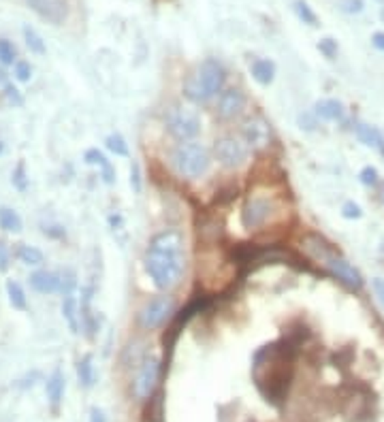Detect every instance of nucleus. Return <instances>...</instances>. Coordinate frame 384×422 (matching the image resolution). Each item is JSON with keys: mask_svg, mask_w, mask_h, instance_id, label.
<instances>
[{"mask_svg": "<svg viewBox=\"0 0 384 422\" xmlns=\"http://www.w3.org/2000/svg\"><path fill=\"white\" fill-rule=\"evenodd\" d=\"M143 264L154 286L160 290L173 288L184 275V235L176 228L154 235L145 249Z\"/></svg>", "mask_w": 384, "mask_h": 422, "instance_id": "f257e3e1", "label": "nucleus"}, {"mask_svg": "<svg viewBox=\"0 0 384 422\" xmlns=\"http://www.w3.org/2000/svg\"><path fill=\"white\" fill-rule=\"evenodd\" d=\"M252 375L263 397L274 406H280L293 380V352L288 345L272 343L261 348L252 362Z\"/></svg>", "mask_w": 384, "mask_h": 422, "instance_id": "f03ea898", "label": "nucleus"}, {"mask_svg": "<svg viewBox=\"0 0 384 422\" xmlns=\"http://www.w3.org/2000/svg\"><path fill=\"white\" fill-rule=\"evenodd\" d=\"M303 247L314 260L329 269V273L335 280H339L346 288H350L355 293H359L363 288V275L359 273V269H355L326 239L318 235H307L303 239Z\"/></svg>", "mask_w": 384, "mask_h": 422, "instance_id": "7ed1b4c3", "label": "nucleus"}, {"mask_svg": "<svg viewBox=\"0 0 384 422\" xmlns=\"http://www.w3.org/2000/svg\"><path fill=\"white\" fill-rule=\"evenodd\" d=\"M224 84H226L224 66L218 60H214V58H207V60H203L186 77L184 96L195 105H205L211 99H218L220 92L224 90Z\"/></svg>", "mask_w": 384, "mask_h": 422, "instance_id": "20e7f679", "label": "nucleus"}, {"mask_svg": "<svg viewBox=\"0 0 384 422\" xmlns=\"http://www.w3.org/2000/svg\"><path fill=\"white\" fill-rule=\"evenodd\" d=\"M171 164L182 177L186 179H199L211 166V153L203 143L197 141H184L178 143L171 151Z\"/></svg>", "mask_w": 384, "mask_h": 422, "instance_id": "39448f33", "label": "nucleus"}, {"mask_svg": "<svg viewBox=\"0 0 384 422\" xmlns=\"http://www.w3.org/2000/svg\"><path fill=\"white\" fill-rule=\"evenodd\" d=\"M165 128L178 143L195 141L201 132V115L190 105H173L165 113Z\"/></svg>", "mask_w": 384, "mask_h": 422, "instance_id": "423d86ee", "label": "nucleus"}, {"mask_svg": "<svg viewBox=\"0 0 384 422\" xmlns=\"http://www.w3.org/2000/svg\"><path fill=\"white\" fill-rule=\"evenodd\" d=\"M276 211V203L274 199H267L261 195H250L248 201L241 207V226L245 230H259L261 226L267 224V220L274 216Z\"/></svg>", "mask_w": 384, "mask_h": 422, "instance_id": "0eeeda50", "label": "nucleus"}, {"mask_svg": "<svg viewBox=\"0 0 384 422\" xmlns=\"http://www.w3.org/2000/svg\"><path fill=\"white\" fill-rule=\"evenodd\" d=\"M250 147L241 137L235 134H224L214 143V156L224 169H239L248 160Z\"/></svg>", "mask_w": 384, "mask_h": 422, "instance_id": "6e6552de", "label": "nucleus"}, {"mask_svg": "<svg viewBox=\"0 0 384 422\" xmlns=\"http://www.w3.org/2000/svg\"><path fill=\"white\" fill-rule=\"evenodd\" d=\"M372 403L374 395L368 388L352 386L341 397V414L352 422H363L372 416Z\"/></svg>", "mask_w": 384, "mask_h": 422, "instance_id": "1a4fd4ad", "label": "nucleus"}, {"mask_svg": "<svg viewBox=\"0 0 384 422\" xmlns=\"http://www.w3.org/2000/svg\"><path fill=\"white\" fill-rule=\"evenodd\" d=\"M158 377H160V360L149 354L141 360L139 373H137V377H134V384H132L134 397L141 399V401L152 399L154 390H156V386H158Z\"/></svg>", "mask_w": 384, "mask_h": 422, "instance_id": "9d476101", "label": "nucleus"}, {"mask_svg": "<svg viewBox=\"0 0 384 422\" xmlns=\"http://www.w3.org/2000/svg\"><path fill=\"white\" fill-rule=\"evenodd\" d=\"M241 139L254 151L267 149L272 145V126L263 115H252L241 124Z\"/></svg>", "mask_w": 384, "mask_h": 422, "instance_id": "9b49d317", "label": "nucleus"}, {"mask_svg": "<svg viewBox=\"0 0 384 422\" xmlns=\"http://www.w3.org/2000/svg\"><path fill=\"white\" fill-rule=\"evenodd\" d=\"M171 312H173L171 297H156L143 305V310L139 312V324L145 331H154L167 322Z\"/></svg>", "mask_w": 384, "mask_h": 422, "instance_id": "f8f14e48", "label": "nucleus"}, {"mask_svg": "<svg viewBox=\"0 0 384 422\" xmlns=\"http://www.w3.org/2000/svg\"><path fill=\"white\" fill-rule=\"evenodd\" d=\"M245 94L239 88H226L220 92L218 101H216V118L222 122H233L235 118L243 113L245 109Z\"/></svg>", "mask_w": 384, "mask_h": 422, "instance_id": "ddd939ff", "label": "nucleus"}, {"mask_svg": "<svg viewBox=\"0 0 384 422\" xmlns=\"http://www.w3.org/2000/svg\"><path fill=\"white\" fill-rule=\"evenodd\" d=\"M26 3L38 17H43L45 22L53 26H60L69 17L67 0H26Z\"/></svg>", "mask_w": 384, "mask_h": 422, "instance_id": "4468645a", "label": "nucleus"}, {"mask_svg": "<svg viewBox=\"0 0 384 422\" xmlns=\"http://www.w3.org/2000/svg\"><path fill=\"white\" fill-rule=\"evenodd\" d=\"M30 286H32V290L41 293V295H51L62 288V277L51 271H34L30 275Z\"/></svg>", "mask_w": 384, "mask_h": 422, "instance_id": "2eb2a0df", "label": "nucleus"}, {"mask_svg": "<svg viewBox=\"0 0 384 422\" xmlns=\"http://www.w3.org/2000/svg\"><path fill=\"white\" fill-rule=\"evenodd\" d=\"M314 115L324 122H341L344 115H346V109L335 99H324V101H318L314 105Z\"/></svg>", "mask_w": 384, "mask_h": 422, "instance_id": "dca6fc26", "label": "nucleus"}, {"mask_svg": "<svg viewBox=\"0 0 384 422\" xmlns=\"http://www.w3.org/2000/svg\"><path fill=\"white\" fill-rule=\"evenodd\" d=\"M355 132H357V137H359V141H361L363 145L378 149L382 156H384V134H382L376 126L357 122V124H355Z\"/></svg>", "mask_w": 384, "mask_h": 422, "instance_id": "f3484780", "label": "nucleus"}, {"mask_svg": "<svg viewBox=\"0 0 384 422\" xmlns=\"http://www.w3.org/2000/svg\"><path fill=\"white\" fill-rule=\"evenodd\" d=\"M250 73H252L254 82L261 86H269L276 79V64L267 58H256V60L250 62Z\"/></svg>", "mask_w": 384, "mask_h": 422, "instance_id": "a211bd4d", "label": "nucleus"}, {"mask_svg": "<svg viewBox=\"0 0 384 422\" xmlns=\"http://www.w3.org/2000/svg\"><path fill=\"white\" fill-rule=\"evenodd\" d=\"M86 162L101 169V177H103L105 184L111 186V184L115 182V169H113V164L107 160V156H105L103 151H99V149H88V151H86Z\"/></svg>", "mask_w": 384, "mask_h": 422, "instance_id": "6ab92c4d", "label": "nucleus"}, {"mask_svg": "<svg viewBox=\"0 0 384 422\" xmlns=\"http://www.w3.org/2000/svg\"><path fill=\"white\" fill-rule=\"evenodd\" d=\"M64 388H67V382H64V373L60 369H56L49 380H47V399L53 408H58L62 403L64 397Z\"/></svg>", "mask_w": 384, "mask_h": 422, "instance_id": "aec40b11", "label": "nucleus"}, {"mask_svg": "<svg viewBox=\"0 0 384 422\" xmlns=\"http://www.w3.org/2000/svg\"><path fill=\"white\" fill-rule=\"evenodd\" d=\"M62 316L69 324L71 333H80V305H77V299L71 295H64V301H62Z\"/></svg>", "mask_w": 384, "mask_h": 422, "instance_id": "412c9836", "label": "nucleus"}, {"mask_svg": "<svg viewBox=\"0 0 384 422\" xmlns=\"http://www.w3.org/2000/svg\"><path fill=\"white\" fill-rule=\"evenodd\" d=\"M77 377H80V384L84 388H92L96 382V371L92 364V356H84L80 362H77Z\"/></svg>", "mask_w": 384, "mask_h": 422, "instance_id": "4be33fe9", "label": "nucleus"}, {"mask_svg": "<svg viewBox=\"0 0 384 422\" xmlns=\"http://www.w3.org/2000/svg\"><path fill=\"white\" fill-rule=\"evenodd\" d=\"M0 228L7 233H19L22 230V218L11 207H0Z\"/></svg>", "mask_w": 384, "mask_h": 422, "instance_id": "5701e85b", "label": "nucleus"}, {"mask_svg": "<svg viewBox=\"0 0 384 422\" xmlns=\"http://www.w3.org/2000/svg\"><path fill=\"white\" fill-rule=\"evenodd\" d=\"M7 295H9V303L15 307V310H26V307H28L24 288L19 286L17 282H13V280L7 282Z\"/></svg>", "mask_w": 384, "mask_h": 422, "instance_id": "b1692460", "label": "nucleus"}, {"mask_svg": "<svg viewBox=\"0 0 384 422\" xmlns=\"http://www.w3.org/2000/svg\"><path fill=\"white\" fill-rule=\"evenodd\" d=\"M17 258L22 260L24 264H28V266L43 264V252H41V249L32 247V245H19L17 247Z\"/></svg>", "mask_w": 384, "mask_h": 422, "instance_id": "393cba45", "label": "nucleus"}, {"mask_svg": "<svg viewBox=\"0 0 384 422\" xmlns=\"http://www.w3.org/2000/svg\"><path fill=\"white\" fill-rule=\"evenodd\" d=\"M293 11L297 13V17L301 19L303 24L312 26V28L318 26V17H316V13L312 11V7L305 3V0H295V3H293Z\"/></svg>", "mask_w": 384, "mask_h": 422, "instance_id": "a878e982", "label": "nucleus"}, {"mask_svg": "<svg viewBox=\"0 0 384 422\" xmlns=\"http://www.w3.org/2000/svg\"><path fill=\"white\" fill-rule=\"evenodd\" d=\"M24 38H26V45H28L30 51H34V53H45V51H47V49H45V43H43V38L36 34L34 28L24 26Z\"/></svg>", "mask_w": 384, "mask_h": 422, "instance_id": "bb28decb", "label": "nucleus"}, {"mask_svg": "<svg viewBox=\"0 0 384 422\" xmlns=\"http://www.w3.org/2000/svg\"><path fill=\"white\" fill-rule=\"evenodd\" d=\"M105 143H107V149L109 151H113L115 156H128V145H126V141H124V137L122 134H109V137L105 139Z\"/></svg>", "mask_w": 384, "mask_h": 422, "instance_id": "cd10ccee", "label": "nucleus"}, {"mask_svg": "<svg viewBox=\"0 0 384 422\" xmlns=\"http://www.w3.org/2000/svg\"><path fill=\"white\" fill-rule=\"evenodd\" d=\"M17 49H15V45L11 43V41H7V38H0V62L3 64H15L17 60Z\"/></svg>", "mask_w": 384, "mask_h": 422, "instance_id": "c85d7f7f", "label": "nucleus"}, {"mask_svg": "<svg viewBox=\"0 0 384 422\" xmlns=\"http://www.w3.org/2000/svg\"><path fill=\"white\" fill-rule=\"evenodd\" d=\"M11 182H13V186H15L19 192H26V188H28V177H26V166H24V162H19V164L15 166Z\"/></svg>", "mask_w": 384, "mask_h": 422, "instance_id": "c756f323", "label": "nucleus"}, {"mask_svg": "<svg viewBox=\"0 0 384 422\" xmlns=\"http://www.w3.org/2000/svg\"><path fill=\"white\" fill-rule=\"evenodd\" d=\"M359 179L365 186H376L378 184V171L374 166H363L361 173H359Z\"/></svg>", "mask_w": 384, "mask_h": 422, "instance_id": "7c9ffc66", "label": "nucleus"}, {"mask_svg": "<svg viewBox=\"0 0 384 422\" xmlns=\"http://www.w3.org/2000/svg\"><path fill=\"white\" fill-rule=\"evenodd\" d=\"M318 49H320V53H324V58H329V60H333V58L337 55V43L333 41V38H322V41L318 43Z\"/></svg>", "mask_w": 384, "mask_h": 422, "instance_id": "2f4dec72", "label": "nucleus"}, {"mask_svg": "<svg viewBox=\"0 0 384 422\" xmlns=\"http://www.w3.org/2000/svg\"><path fill=\"white\" fill-rule=\"evenodd\" d=\"M341 216L346 220H359L363 216V211H361V207L357 203L348 201V203H344V207H341Z\"/></svg>", "mask_w": 384, "mask_h": 422, "instance_id": "473e14b6", "label": "nucleus"}, {"mask_svg": "<svg viewBox=\"0 0 384 422\" xmlns=\"http://www.w3.org/2000/svg\"><path fill=\"white\" fill-rule=\"evenodd\" d=\"M130 188L137 192H141V188H143V184H141V169H139V162H132L130 164Z\"/></svg>", "mask_w": 384, "mask_h": 422, "instance_id": "72a5a7b5", "label": "nucleus"}, {"mask_svg": "<svg viewBox=\"0 0 384 422\" xmlns=\"http://www.w3.org/2000/svg\"><path fill=\"white\" fill-rule=\"evenodd\" d=\"M5 101H7L9 105H15V107H19V105L24 103V99H22V96H19V90L13 88L11 84L5 86Z\"/></svg>", "mask_w": 384, "mask_h": 422, "instance_id": "f704fd0d", "label": "nucleus"}, {"mask_svg": "<svg viewBox=\"0 0 384 422\" xmlns=\"http://www.w3.org/2000/svg\"><path fill=\"white\" fill-rule=\"evenodd\" d=\"M15 77L19 82H28L32 77V66L28 62H15Z\"/></svg>", "mask_w": 384, "mask_h": 422, "instance_id": "c9c22d12", "label": "nucleus"}, {"mask_svg": "<svg viewBox=\"0 0 384 422\" xmlns=\"http://www.w3.org/2000/svg\"><path fill=\"white\" fill-rule=\"evenodd\" d=\"M11 262V252H9V245L5 241H0V273L7 271Z\"/></svg>", "mask_w": 384, "mask_h": 422, "instance_id": "e433bc0d", "label": "nucleus"}, {"mask_svg": "<svg viewBox=\"0 0 384 422\" xmlns=\"http://www.w3.org/2000/svg\"><path fill=\"white\" fill-rule=\"evenodd\" d=\"M344 11H348V13H361V11H363V0H346V3H344Z\"/></svg>", "mask_w": 384, "mask_h": 422, "instance_id": "4c0bfd02", "label": "nucleus"}, {"mask_svg": "<svg viewBox=\"0 0 384 422\" xmlns=\"http://www.w3.org/2000/svg\"><path fill=\"white\" fill-rule=\"evenodd\" d=\"M374 293H376V297H378V301L384 305V280H380V277H376L374 280Z\"/></svg>", "mask_w": 384, "mask_h": 422, "instance_id": "58836bf2", "label": "nucleus"}, {"mask_svg": "<svg viewBox=\"0 0 384 422\" xmlns=\"http://www.w3.org/2000/svg\"><path fill=\"white\" fill-rule=\"evenodd\" d=\"M90 422H107L105 412L99 410V408H92V410H90Z\"/></svg>", "mask_w": 384, "mask_h": 422, "instance_id": "ea45409f", "label": "nucleus"}, {"mask_svg": "<svg viewBox=\"0 0 384 422\" xmlns=\"http://www.w3.org/2000/svg\"><path fill=\"white\" fill-rule=\"evenodd\" d=\"M372 43H374L376 49L384 51V32H376V34L372 36Z\"/></svg>", "mask_w": 384, "mask_h": 422, "instance_id": "a19ab883", "label": "nucleus"}, {"mask_svg": "<svg viewBox=\"0 0 384 422\" xmlns=\"http://www.w3.org/2000/svg\"><path fill=\"white\" fill-rule=\"evenodd\" d=\"M378 3H384V0H378Z\"/></svg>", "mask_w": 384, "mask_h": 422, "instance_id": "79ce46f5", "label": "nucleus"}, {"mask_svg": "<svg viewBox=\"0 0 384 422\" xmlns=\"http://www.w3.org/2000/svg\"><path fill=\"white\" fill-rule=\"evenodd\" d=\"M382 201H384V195H382Z\"/></svg>", "mask_w": 384, "mask_h": 422, "instance_id": "37998d69", "label": "nucleus"}]
</instances>
